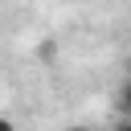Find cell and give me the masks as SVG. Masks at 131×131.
<instances>
[{
  "label": "cell",
  "mask_w": 131,
  "mask_h": 131,
  "mask_svg": "<svg viewBox=\"0 0 131 131\" xmlns=\"http://www.w3.org/2000/svg\"><path fill=\"white\" fill-rule=\"evenodd\" d=\"M0 131H16V127H12V119H0Z\"/></svg>",
  "instance_id": "1"
},
{
  "label": "cell",
  "mask_w": 131,
  "mask_h": 131,
  "mask_svg": "<svg viewBox=\"0 0 131 131\" xmlns=\"http://www.w3.org/2000/svg\"><path fill=\"white\" fill-rule=\"evenodd\" d=\"M115 131H127V123H119V127H115Z\"/></svg>",
  "instance_id": "2"
},
{
  "label": "cell",
  "mask_w": 131,
  "mask_h": 131,
  "mask_svg": "<svg viewBox=\"0 0 131 131\" xmlns=\"http://www.w3.org/2000/svg\"><path fill=\"white\" fill-rule=\"evenodd\" d=\"M74 131H90V127H74Z\"/></svg>",
  "instance_id": "3"
}]
</instances>
